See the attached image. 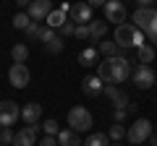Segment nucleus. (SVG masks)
<instances>
[{"label": "nucleus", "mask_w": 157, "mask_h": 146, "mask_svg": "<svg viewBox=\"0 0 157 146\" xmlns=\"http://www.w3.org/2000/svg\"><path fill=\"white\" fill-rule=\"evenodd\" d=\"M76 26H78V24H73V21H66L60 29H58V31H60V37H76Z\"/></svg>", "instance_id": "cd10ccee"}, {"label": "nucleus", "mask_w": 157, "mask_h": 146, "mask_svg": "<svg viewBox=\"0 0 157 146\" xmlns=\"http://www.w3.org/2000/svg\"><path fill=\"white\" fill-rule=\"evenodd\" d=\"M102 89H105V81H102L100 76H86V78L81 81V91H84L86 97H97V94H102Z\"/></svg>", "instance_id": "ddd939ff"}, {"label": "nucleus", "mask_w": 157, "mask_h": 146, "mask_svg": "<svg viewBox=\"0 0 157 146\" xmlns=\"http://www.w3.org/2000/svg\"><path fill=\"white\" fill-rule=\"evenodd\" d=\"M152 136V123L147 118H139V120H134V123H131V128H128V133H126V138L131 141V144H144L147 138H149Z\"/></svg>", "instance_id": "20e7f679"}, {"label": "nucleus", "mask_w": 157, "mask_h": 146, "mask_svg": "<svg viewBox=\"0 0 157 146\" xmlns=\"http://www.w3.org/2000/svg\"><path fill=\"white\" fill-rule=\"evenodd\" d=\"M84 146H110V136L107 133H92V136H86Z\"/></svg>", "instance_id": "aec40b11"}, {"label": "nucleus", "mask_w": 157, "mask_h": 146, "mask_svg": "<svg viewBox=\"0 0 157 146\" xmlns=\"http://www.w3.org/2000/svg\"><path fill=\"white\" fill-rule=\"evenodd\" d=\"M139 29L131 26V24H118L115 26V34H113V42L118 47H134V37Z\"/></svg>", "instance_id": "423d86ee"}, {"label": "nucleus", "mask_w": 157, "mask_h": 146, "mask_svg": "<svg viewBox=\"0 0 157 146\" xmlns=\"http://www.w3.org/2000/svg\"><path fill=\"white\" fill-rule=\"evenodd\" d=\"M100 52L105 57H115L118 52H121V47H118L115 42H100Z\"/></svg>", "instance_id": "b1692460"}, {"label": "nucleus", "mask_w": 157, "mask_h": 146, "mask_svg": "<svg viewBox=\"0 0 157 146\" xmlns=\"http://www.w3.org/2000/svg\"><path fill=\"white\" fill-rule=\"evenodd\" d=\"M11 57H13V63H26V57H29V47L24 45V42L13 45V47H11Z\"/></svg>", "instance_id": "6ab92c4d"}, {"label": "nucleus", "mask_w": 157, "mask_h": 146, "mask_svg": "<svg viewBox=\"0 0 157 146\" xmlns=\"http://www.w3.org/2000/svg\"><path fill=\"white\" fill-rule=\"evenodd\" d=\"M105 21H110V24H126V5L121 3V0H107L105 3Z\"/></svg>", "instance_id": "6e6552de"}, {"label": "nucleus", "mask_w": 157, "mask_h": 146, "mask_svg": "<svg viewBox=\"0 0 157 146\" xmlns=\"http://www.w3.org/2000/svg\"><path fill=\"white\" fill-rule=\"evenodd\" d=\"M18 118H21V107H18L16 102H11V99L0 102V125H3V128H11Z\"/></svg>", "instance_id": "39448f33"}, {"label": "nucleus", "mask_w": 157, "mask_h": 146, "mask_svg": "<svg viewBox=\"0 0 157 146\" xmlns=\"http://www.w3.org/2000/svg\"><path fill=\"white\" fill-rule=\"evenodd\" d=\"M105 3H107V0H89L92 8H105Z\"/></svg>", "instance_id": "72a5a7b5"}, {"label": "nucleus", "mask_w": 157, "mask_h": 146, "mask_svg": "<svg viewBox=\"0 0 157 146\" xmlns=\"http://www.w3.org/2000/svg\"><path fill=\"white\" fill-rule=\"evenodd\" d=\"M42 130H45V136H58L60 133V125H58V120H45Z\"/></svg>", "instance_id": "bb28decb"}, {"label": "nucleus", "mask_w": 157, "mask_h": 146, "mask_svg": "<svg viewBox=\"0 0 157 146\" xmlns=\"http://www.w3.org/2000/svg\"><path fill=\"white\" fill-rule=\"evenodd\" d=\"M29 24H32V16H29L26 11H18L16 16H13V26H16V29H21V31H26V29H29Z\"/></svg>", "instance_id": "4be33fe9"}, {"label": "nucleus", "mask_w": 157, "mask_h": 146, "mask_svg": "<svg viewBox=\"0 0 157 146\" xmlns=\"http://www.w3.org/2000/svg\"><path fill=\"white\" fill-rule=\"evenodd\" d=\"M26 13L32 16V21H47V16L52 13V3L50 0H34L26 8Z\"/></svg>", "instance_id": "f8f14e48"}, {"label": "nucleus", "mask_w": 157, "mask_h": 146, "mask_svg": "<svg viewBox=\"0 0 157 146\" xmlns=\"http://www.w3.org/2000/svg\"><path fill=\"white\" fill-rule=\"evenodd\" d=\"M97 76H100L105 84H123V81L131 76V63L126 60L123 55L105 57V60L97 65Z\"/></svg>", "instance_id": "f257e3e1"}, {"label": "nucleus", "mask_w": 157, "mask_h": 146, "mask_svg": "<svg viewBox=\"0 0 157 146\" xmlns=\"http://www.w3.org/2000/svg\"><path fill=\"white\" fill-rule=\"evenodd\" d=\"M66 21H68V13L60 11V8H58V11H52L50 16H47V26H50V29H60Z\"/></svg>", "instance_id": "a211bd4d"}, {"label": "nucleus", "mask_w": 157, "mask_h": 146, "mask_svg": "<svg viewBox=\"0 0 157 146\" xmlns=\"http://www.w3.org/2000/svg\"><path fill=\"white\" fill-rule=\"evenodd\" d=\"M29 68H26V63H13L11 65V71H8V81H11V86H16V89H26V84H29Z\"/></svg>", "instance_id": "0eeeda50"}, {"label": "nucleus", "mask_w": 157, "mask_h": 146, "mask_svg": "<svg viewBox=\"0 0 157 146\" xmlns=\"http://www.w3.org/2000/svg\"><path fill=\"white\" fill-rule=\"evenodd\" d=\"M113 146H121V144H113Z\"/></svg>", "instance_id": "e433bc0d"}, {"label": "nucleus", "mask_w": 157, "mask_h": 146, "mask_svg": "<svg viewBox=\"0 0 157 146\" xmlns=\"http://www.w3.org/2000/svg\"><path fill=\"white\" fill-rule=\"evenodd\" d=\"M32 3H34V0H16V5H18V8H29Z\"/></svg>", "instance_id": "f704fd0d"}, {"label": "nucleus", "mask_w": 157, "mask_h": 146, "mask_svg": "<svg viewBox=\"0 0 157 146\" xmlns=\"http://www.w3.org/2000/svg\"><path fill=\"white\" fill-rule=\"evenodd\" d=\"M97 52H100V47H86V50H81L78 52V65H100V63H97Z\"/></svg>", "instance_id": "dca6fc26"}, {"label": "nucleus", "mask_w": 157, "mask_h": 146, "mask_svg": "<svg viewBox=\"0 0 157 146\" xmlns=\"http://www.w3.org/2000/svg\"><path fill=\"white\" fill-rule=\"evenodd\" d=\"M21 118L26 125H34L39 123V118H42V104H37V102H29V104L21 107Z\"/></svg>", "instance_id": "4468645a"}, {"label": "nucleus", "mask_w": 157, "mask_h": 146, "mask_svg": "<svg viewBox=\"0 0 157 146\" xmlns=\"http://www.w3.org/2000/svg\"><path fill=\"white\" fill-rule=\"evenodd\" d=\"M113 118H115V123H126V118H128V110H115V112H113Z\"/></svg>", "instance_id": "473e14b6"}, {"label": "nucleus", "mask_w": 157, "mask_h": 146, "mask_svg": "<svg viewBox=\"0 0 157 146\" xmlns=\"http://www.w3.org/2000/svg\"><path fill=\"white\" fill-rule=\"evenodd\" d=\"M13 138H16V133H13V130L11 128H3V130H0V144H13Z\"/></svg>", "instance_id": "c85d7f7f"}, {"label": "nucleus", "mask_w": 157, "mask_h": 146, "mask_svg": "<svg viewBox=\"0 0 157 146\" xmlns=\"http://www.w3.org/2000/svg\"><path fill=\"white\" fill-rule=\"evenodd\" d=\"M39 130H42V125H24L21 130L16 133V138H13V146H37V136Z\"/></svg>", "instance_id": "1a4fd4ad"}, {"label": "nucleus", "mask_w": 157, "mask_h": 146, "mask_svg": "<svg viewBox=\"0 0 157 146\" xmlns=\"http://www.w3.org/2000/svg\"><path fill=\"white\" fill-rule=\"evenodd\" d=\"M136 52H139V63H144V65H149V63L155 60V47H152L149 42H147L144 47H139Z\"/></svg>", "instance_id": "412c9836"}, {"label": "nucleus", "mask_w": 157, "mask_h": 146, "mask_svg": "<svg viewBox=\"0 0 157 146\" xmlns=\"http://www.w3.org/2000/svg\"><path fill=\"white\" fill-rule=\"evenodd\" d=\"M136 3H139L141 8H149V5H152V0H136Z\"/></svg>", "instance_id": "c9c22d12"}, {"label": "nucleus", "mask_w": 157, "mask_h": 146, "mask_svg": "<svg viewBox=\"0 0 157 146\" xmlns=\"http://www.w3.org/2000/svg\"><path fill=\"white\" fill-rule=\"evenodd\" d=\"M39 34H42L39 21H32V24H29V29H26V39H29V42H37V39H39Z\"/></svg>", "instance_id": "a878e982"}, {"label": "nucleus", "mask_w": 157, "mask_h": 146, "mask_svg": "<svg viewBox=\"0 0 157 146\" xmlns=\"http://www.w3.org/2000/svg\"><path fill=\"white\" fill-rule=\"evenodd\" d=\"M131 18L136 21V29H141L147 37H157V11L155 8H139V11H134Z\"/></svg>", "instance_id": "7ed1b4c3"}, {"label": "nucleus", "mask_w": 157, "mask_h": 146, "mask_svg": "<svg viewBox=\"0 0 157 146\" xmlns=\"http://www.w3.org/2000/svg\"><path fill=\"white\" fill-rule=\"evenodd\" d=\"M68 128L76 130V133L89 130L92 128V112L86 107H81V104H73L71 110H68Z\"/></svg>", "instance_id": "f03ea898"}, {"label": "nucleus", "mask_w": 157, "mask_h": 146, "mask_svg": "<svg viewBox=\"0 0 157 146\" xmlns=\"http://www.w3.org/2000/svg\"><path fill=\"white\" fill-rule=\"evenodd\" d=\"M58 146H84V141H81V136H78L76 130L60 128V133H58Z\"/></svg>", "instance_id": "2eb2a0df"}, {"label": "nucleus", "mask_w": 157, "mask_h": 146, "mask_svg": "<svg viewBox=\"0 0 157 146\" xmlns=\"http://www.w3.org/2000/svg\"><path fill=\"white\" fill-rule=\"evenodd\" d=\"M126 133H128V130L123 128V123H115V125H110V133H107V136H110V138L118 144L121 138H126Z\"/></svg>", "instance_id": "393cba45"}, {"label": "nucleus", "mask_w": 157, "mask_h": 146, "mask_svg": "<svg viewBox=\"0 0 157 146\" xmlns=\"http://www.w3.org/2000/svg\"><path fill=\"white\" fill-rule=\"evenodd\" d=\"M105 34H107V21H89V39L92 42H100Z\"/></svg>", "instance_id": "f3484780"}, {"label": "nucleus", "mask_w": 157, "mask_h": 146, "mask_svg": "<svg viewBox=\"0 0 157 146\" xmlns=\"http://www.w3.org/2000/svg\"><path fill=\"white\" fill-rule=\"evenodd\" d=\"M152 146H157V141H155V144H152Z\"/></svg>", "instance_id": "4c0bfd02"}, {"label": "nucleus", "mask_w": 157, "mask_h": 146, "mask_svg": "<svg viewBox=\"0 0 157 146\" xmlns=\"http://www.w3.org/2000/svg\"><path fill=\"white\" fill-rule=\"evenodd\" d=\"M45 50L50 52V55H60V52H63V37H58V34H55L50 42H45Z\"/></svg>", "instance_id": "5701e85b"}, {"label": "nucleus", "mask_w": 157, "mask_h": 146, "mask_svg": "<svg viewBox=\"0 0 157 146\" xmlns=\"http://www.w3.org/2000/svg\"><path fill=\"white\" fill-rule=\"evenodd\" d=\"M157 76L155 71H152L149 65H144V63H139V65L134 68V84L139 86V89H149V86H155Z\"/></svg>", "instance_id": "9d476101"}, {"label": "nucleus", "mask_w": 157, "mask_h": 146, "mask_svg": "<svg viewBox=\"0 0 157 146\" xmlns=\"http://www.w3.org/2000/svg\"><path fill=\"white\" fill-rule=\"evenodd\" d=\"M71 21L78 24V26L94 21V8H92L89 3H76V5H71Z\"/></svg>", "instance_id": "9b49d317"}, {"label": "nucleus", "mask_w": 157, "mask_h": 146, "mask_svg": "<svg viewBox=\"0 0 157 146\" xmlns=\"http://www.w3.org/2000/svg\"><path fill=\"white\" fill-rule=\"evenodd\" d=\"M155 86H157V81H155Z\"/></svg>", "instance_id": "58836bf2"}, {"label": "nucleus", "mask_w": 157, "mask_h": 146, "mask_svg": "<svg viewBox=\"0 0 157 146\" xmlns=\"http://www.w3.org/2000/svg\"><path fill=\"white\" fill-rule=\"evenodd\" d=\"M76 37H78V39H89V24L76 26Z\"/></svg>", "instance_id": "7c9ffc66"}, {"label": "nucleus", "mask_w": 157, "mask_h": 146, "mask_svg": "<svg viewBox=\"0 0 157 146\" xmlns=\"http://www.w3.org/2000/svg\"><path fill=\"white\" fill-rule=\"evenodd\" d=\"M52 37H55V29H50V26H42V34H39V42L45 45V42H50Z\"/></svg>", "instance_id": "c756f323"}, {"label": "nucleus", "mask_w": 157, "mask_h": 146, "mask_svg": "<svg viewBox=\"0 0 157 146\" xmlns=\"http://www.w3.org/2000/svg\"><path fill=\"white\" fill-rule=\"evenodd\" d=\"M37 146H58V136H45Z\"/></svg>", "instance_id": "2f4dec72"}]
</instances>
